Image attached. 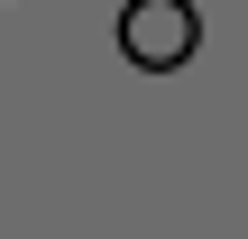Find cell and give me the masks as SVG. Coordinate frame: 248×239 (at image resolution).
Listing matches in <instances>:
<instances>
[{
  "label": "cell",
  "mask_w": 248,
  "mask_h": 239,
  "mask_svg": "<svg viewBox=\"0 0 248 239\" xmlns=\"http://www.w3.org/2000/svg\"><path fill=\"white\" fill-rule=\"evenodd\" d=\"M193 46H202L193 0H129L120 9V55L138 74H175V64H193Z\"/></svg>",
  "instance_id": "cell-1"
}]
</instances>
